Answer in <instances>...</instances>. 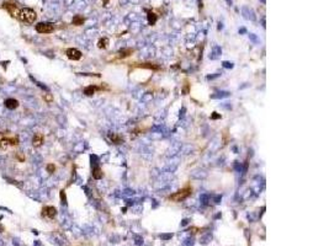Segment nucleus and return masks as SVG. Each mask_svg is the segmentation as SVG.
I'll use <instances>...</instances> for the list:
<instances>
[{"label":"nucleus","instance_id":"nucleus-1","mask_svg":"<svg viewBox=\"0 0 329 246\" xmlns=\"http://www.w3.org/2000/svg\"><path fill=\"white\" fill-rule=\"evenodd\" d=\"M36 17H37V14L35 13V10H32L30 8L21 9L19 13V16H17V19L25 24H33L36 21Z\"/></svg>","mask_w":329,"mask_h":246},{"label":"nucleus","instance_id":"nucleus-2","mask_svg":"<svg viewBox=\"0 0 329 246\" xmlns=\"http://www.w3.org/2000/svg\"><path fill=\"white\" fill-rule=\"evenodd\" d=\"M190 195H191V188H190V187H185V188H183V190L175 192L174 195H172V196L169 197V199H170V201H174V202H181V201L186 199Z\"/></svg>","mask_w":329,"mask_h":246},{"label":"nucleus","instance_id":"nucleus-3","mask_svg":"<svg viewBox=\"0 0 329 246\" xmlns=\"http://www.w3.org/2000/svg\"><path fill=\"white\" fill-rule=\"evenodd\" d=\"M19 144V138L15 135V137H4L0 139V149L2 150H5L8 149L9 146H16Z\"/></svg>","mask_w":329,"mask_h":246},{"label":"nucleus","instance_id":"nucleus-4","mask_svg":"<svg viewBox=\"0 0 329 246\" xmlns=\"http://www.w3.org/2000/svg\"><path fill=\"white\" fill-rule=\"evenodd\" d=\"M36 31L38 33H51L54 31V26L52 24H47V22H41L38 25H36Z\"/></svg>","mask_w":329,"mask_h":246},{"label":"nucleus","instance_id":"nucleus-5","mask_svg":"<svg viewBox=\"0 0 329 246\" xmlns=\"http://www.w3.org/2000/svg\"><path fill=\"white\" fill-rule=\"evenodd\" d=\"M3 8L13 16V17H17L19 16V13H20V9L17 8L16 4H13V3H4L3 4Z\"/></svg>","mask_w":329,"mask_h":246},{"label":"nucleus","instance_id":"nucleus-6","mask_svg":"<svg viewBox=\"0 0 329 246\" xmlns=\"http://www.w3.org/2000/svg\"><path fill=\"white\" fill-rule=\"evenodd\" d=\"M56 215H57V209L54 207H52V206L43 207V209H42V217L48 218V219H53Z\"/></svg>","mask_w":329,"mask_h":246},{"label":"nucleus","instance_id":"nucleus-7","mask_svg":"<svg viewBox=\"0 0 329 246\" xmlns=\"http://www.w3.org/2000/svg\"><path fill=\"white\" fill-rule=\"evenodd\" d=\"M65 53H67V57L72 60H79L81 58V52L78 51L76 48H69V49H67Z\"/></svg>","mask_w":329,"mask_h":246},{"label":"nucleus","instance_id":"nucleus-8","mask_svg":"<svg viewBox=\"0 0 329 246\" xmlns=\"http://www.w3.org/2000/svg\"><path fill=\"white\" fill-rule=\"evenodd\" d=\"M43 140H45L43 135H42L41 133H36V134L33 135V138H32V145H33L35 148H40V146L43 144Z\"/></svg>","mask_w":329,"mask_h":246},{"label":"nucleus","instance_id":"nucleus-9","mask_svg":"<svg viewBox=\"0 0 329 246\" xmlns=\"http://www.w3.org/2000/svg\"><path fill=\"white\" fill-rule=\"evenodd\" d=\"M4 104L9 110H15V108L19 107V101L15 100V99H8V100H5Z\"/></svg>","mask_w":329,"mask_h":246},{"label":"nucleus","instance_id":"nucleus-10","mask_svg":"<svg viewBox=\"0 0 329 246\" xmlns=\"http://www.w3.org/2000/svg\"><path fill=\"white\" fill-rule=\"evenodd\" d=\"M93 177L96 179V180H99V179L103 177V171H101V169L99 166L94 168V170H93Z\"/></svg>","mask_w":329,"mask_h":246},{"label":"nucleus","instance_id":"nucleus-11","mask_svg":"<svg viewBox=\"0 0 329 246\" xmlns=\"http://www.w3.org/2000/svg\"><path fill=\"white\" fill-rule=\"evenodd\" d=\"M83 24H84V17H83V16L76 15V16L73 17V25H75V26H80V25H83Z\"/></svg>","mask_w":329,"mask_h":246},{"label":"nucleus","instance_id":"nucleus-12","mask_svg":"<svg viewBox=\"0 0 329 246\" xmlns=\"http://www.w3.org/2000/svg\"><path fill=\"white\" fill-rule=\"evenodd\" d=\"M148 22L149 25H154L157 22V15L152 11H148Z\"/></svg>","mask_w":329,"mask_h":246},{"label":"nucleus","instance_id":"nucleus-13","mask_svg":"<svg viewBox=\"0 0 329 246\" xmlns=\"http://www.w3.org/2000/svg\"><path fill=\"white\" fill-rule=\"evenodd\" d=\"M132 53H133V49H131V48L121 49V51H120V57H121V58H126V57H128V55L132 54Z\"/></svg>","mask_w":329,"mask_h":246},{"label":"nucleus","instance_id":"nucleus-14","mask_svg":"<svg viewBox=\"0 0 329 246\" xmlns=\"http://www.w3.org/2000/svg\"><path fill=\"white\" fill-rule=\"evenodd\" d=\"M96 90H98V88H95V86H88V88L84 89V94L88 95V96H91V95L95 94Z\"/></svg>","mask_w":329,"mask_h":246},{"label":"nucleus","instance_id":"nucleus-15","mask_svg":"<svg viewBox=\"0 0 329 246\" xmlns=\"http://www.w3.org/2000/svg\"><path fill=\"white\" fill-rule=\"evenodd\" d=\"M107 44H109V40L107 38H101L99 42H98V47L99 48H106L107 47Z\"/></svg>","mask_w":329,"mask_h":246},{"label":"nucleus","instance_id":"nucleus-16","mask_svg":"<svg viewBox=\"0 0 329 246\" xmlns=\"http://www.w3.org/2000/svg\"><path fill=\"white\" fill-rule=\"evenodd\" d=\"M138 66H141V68H148V69H159V66L153 65L152 63H143V64H139Z\"/></svg>","mask_w":329,"mask_h":246},{"label":"nucleus","instance_id":"nucleus-17","mask_svg":"<svg viewBox=\"0 0 329 246\" xmlns=\"http://www.w3.org/2000/svg\"><path fill=\"white\" fill-rule=\"evenodd\" d=\"M47 171H48L49 174H53V172L56 171V166L53 165V164H48V165H47Z\"/></svg>","mask_w":329,"mask_h":246},{"label":"nucleus","instance_id":"nucleus-18","mask_svg":"<svg viewBox=\"0 0 329 246\" xmlns=\"http://www.w3.org/2000/svg\"><path fill=\"white\" fill-rule=\"evenodd\" d=\"M111 140H114V142H115L116 144H120V143H121V142H122L123 139H121V138H118L117 135H111Z\"/></svg>","mask_w":329,"mask_h":246},{"label":"nucleus","instance_id":"nucleus-19","mask_svg":"<svg viewBox=\"0 0 329 246\" xmlns=\"http://www.w3.org/2000/svg\"><path fill=\"white\" fill-rule=\"evenodd\" d=\"M60 198H62V202L65 204V203H67V198H65V193H64V191H60Z\"/></svg>","mask_w":329,"mask_h":246},{"label":"nucleus","instance_id":"nucleus-20","mask_svg":"<svg viewBox=\"0 0 329 246\" xmlns=\"http://www.w3.org/2000/svg\"><path fill=\"white\" fill-rule=\"evenodd\" d=\"M45 100H46L47 102H51L53 99H52V96H51V95H45Z\"/></svg>","mask_w":329,"mask_h":246},{"label":"nucleus","instance_id":"nucleus-21","mask_svg":"<svg viewBox=\"0 0 329 246\" xmlns=\"http://www.w3.org/2000/svg\"><path fill=\"white\" fill-rule=\"evenodd\" d=\"M16 157H17L19 160H21V161H24V160H25V156H24L22 154H17V155H16Z\"/></svg>","mask_w":329,"mask_h":246},{"label":"nucleus","instance_id":"nucleus-22","mask_svg":"<svg viewBox=\"0 0 329 246\" xmlns=\"http://www.w3.org/2000/svg\"><path fill=\"white\" fill-rule=\"evenodd\" d=\"M2 138H3V134H2V133H0V139H2Z\"/></svg>","mask_w":329,"mask_h":246}]
</instances>
